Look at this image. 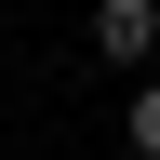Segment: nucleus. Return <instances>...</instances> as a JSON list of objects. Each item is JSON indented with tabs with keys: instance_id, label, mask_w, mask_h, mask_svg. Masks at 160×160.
<instances>
[{
	"instance_id": "1",
	"label": "nucleus",
	"mask_w": 160,
	"mask_h": 160,
	"mask_svg": "<svg viewBox=\"0 0 160 160\" xmlns=\"http://www.w3.org/2000/svg\"><path fill=\"white\" fill-rule=\"evenodd\" d=\"M147 40H160V0H93V53H120V67H133Z\"/></svg>"
},
{
	"instance_id": "2",
	"label": "nucleus",
	"mask_w": 160,
	"mask_h": 160,
	"mask_svg": "<svg viewBox=\"0 0 160 160\" xmlns=\"http://www.w3.org/2000/svg\"><path fill=\"white\" fill-rule=\"evenodd\" d=\"M133 160H160V80L133 93Z\"/></svg>"
}]
</instances>
